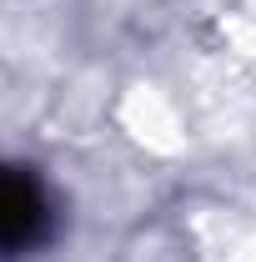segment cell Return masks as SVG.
Masks as SVG:
<instances>
[{"mask_svg":"<svg viewBox=\"0 0 256 262\" xmlns=\"http://www.w3.org/2000/svg\"><path fill=\"white\" fill-rule=\"evenodd\" d=\"M50 232H56V212H50V192L40 187V177L31 166L0 162V262L45 247Z\"/></svg>","mask_w":256,"mask_h":262,"instance_id":"cell-1","label":"cell"}]
</instances>
